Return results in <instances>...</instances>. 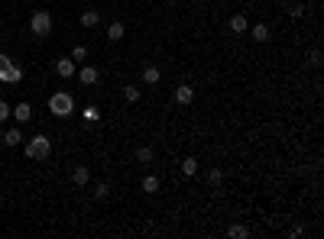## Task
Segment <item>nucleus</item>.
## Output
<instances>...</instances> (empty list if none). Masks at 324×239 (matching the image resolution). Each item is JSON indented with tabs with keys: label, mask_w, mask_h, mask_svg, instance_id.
<instances>
[{
	"label": "nucleus",
	"mask_w": 324,
	"mask_h": 239,
	"mask_svg": "<svg viewBox=\"0 0 324 239\" xmlns=\"http://www.w3.org/2000/svg\"><path fill=\"white\" fill-rule=\"evenodd\" d=\"M266 39H269V26L256 23V26H253V42H266Z\"/></svg>",
	"instance_id": "obj_14"
},
{
	"label": "nucleus",
	"mask_w": 324,
	"mask_h": 239,
	"mask_svg": "<svg viewBox=\"0 0 324 239\" xmlns=\"http://www.w3.org/2000/svg\"><path fill=\"white\" fill-rule=\"evenodd\" d=\"M10 117H13L16 123H30V120H33V107L23 100V104H16V107L10 110Z\"/></svg>",
	"instance_id": "obj_6"
},
{
	"label": "nucleus",
	"mask_w": 324,
	"mask_h": 239,
	"mask_svg": "<svg viewBox=\"0 0 324 239\" xmlns=\"http://www.w3.org/2000/svg\"><path fill=\"white\" fill-rule=\"evenodd\" d=\"M49 113H55V117H72L75 113V97L68 91H55L49 97Z\"/></svg>",
	"instance_id": "obj_1"
},
{
	"label": "nucleus",
	"mask_w": 324,
	"mask_h": 239,
	"mask_svg": "<svg viewBox=\"0 0 324 239\" xmlns=\"http://www.w3.org/2000/svg\"><path fill=\"white\" fill-rule=\"evenodd\" d=\"M250 29V20L243 13H237V16H230V32H237V36H243V32Z\"/></svg>",
	"instance_id": "obj_10"
},
{
	"label": "nucleus",
	"mask_w": 324,
	"mask_h": 239,
	"mask_svg": "<svg viewBox=\"0 0 324 239\" xmlns=\"http://www.w3.org/2000/svg\"><path fill=\"white\" fill-rule=\"evenodd\" d=\"M81 117H84L87 123H98V120H101V110H98V107H94V104H87V107L81 110Z\"/></svg>",
	"instance_id": "obj_17"
},
{
	"label": "nucleus",
	"mask_w": 324,
	"mask_h": 239,
	"mask_svg": "<svg viewBox=\"0 0 324 239\" xmlns=\"http://www.w3.org/2000/svg\"><path fill=\"white\" fill-rule=\"evenodd\" d=\"M308 65L311 68H321V49H311L308 52Z\"/></svg>",
	"instance_id": "obj_22"
},
{
	"label": "nucleus",
	"mask_w": 324,
	"mask_h": 239,
	"mask_svg": "<svg viewBox=\"0 0 324 239\" xmlns=\"http://www.w3.org/2000/svg\"><path fill=\"white\" fill-rule=\"evenodd\" d=\"M72 181L78 184V188H84V184L91 181V172H87V165H75V168H72Z\"/></svg>",
	"instance_id": "obj_8"
},
{
	"label": "nucleus",
	"mask_w": 324,
	"mask_h": 239,
	"mask_svg": "<svg viewBox=\"0 0 324 239\" xmlns=\"http://www.w3.org/2000/svg\"><path fill=\"white\" fill-rule=\"evenodd\" d=\"M84 58H87V49L84 46H75L72 49V61H84Z\"/></svg>",
	"instance_id": "obj_24"
},
{
	"label": "nucleus",
	"mask_w": 324,
	"mask_h": 239,
	"mask_svg": "<svg viewBox=\"0 0 324 239\" xmlns=\"http://www.w3.org/2000/svg\"><path fill=\"white\" fill-rule=\"evenodd\" d=\"M0 81H4V84H16V81H23V68H20V65H13V58H10V55H4V52H0Z\"/></svg>",
	"instance_id": "obj_2"
},
{
	"label": "nucleus",
	"mask_w": 324,
	"mask_h": 239,
	"mask_svg": "<svg viewBox=\"0 0 324 239\" xmlns=\"http://www.w3.org/2000/svg\"><path fill=\"white\" fill-rule=\"evenodd\" d=\"M107 194H110V184H107V181H101V184H98V191H94V197H98V200H104Z\"/></svg>",
	"instance_id": "obj_25"
},
{
	"label": "nucleus",
	"mask_w": 324,
	"mask_h": 239,
	"mask_svg": "<svg viewBox=\"0 0 324 239\" xmlns=\"http://www.w3.org/2000/svg\"><path fill=\"white\" fill-rule=\"evenodd\" d=\"M159 184H162V181L156 178V175H146V178H143V191H146V194H156V191H159Z\"/></svg>",
	"instance_id": "obj_16"
},
{
	"label": "nucleus",
	"mask_w": 324,
	"mask_h": 239,
	"mask_svg": "<svg viewBox=\"0 0 324 239\" xmlns=\"http://www.w3.org/2000/svg\"><path fill=\"white\" fill-rule=\"evenodd\" d=\"M107 39H110V42H120V39H124V23H120V20H113V23L107 26Z\"/></svg>",
	"instance_id": "obj_13"
},
{
	"label": "nucleus",
	"mask_w": 324,
	"mask_h": 239,
	"mask_svg": "<svg viewBox=\"0 0 324 239\" xmlns=\"http://www.w3.org/2000/svg\"><path fill=\"white\" fill-rule=\"evenodd\" d=\"M78 78H81V84H87V87H91V84H98L101 72H98L94 65H87V68H81V72H78Z\"/></svg>",
	"instance_id": "obj_9"
},
{
	"label": "nucleus",
	"mask_w": 324,
	"mask_h": 239,
	"mask_svg": "<svg viewBox=\"0 0 324 239\" xmlns=\"http://www.w3.org/2000/svg\"><path fill=\"white\" fill-rule=\"evenodd\" d=\"M20 143H23V132H20V126H16V129H7V132H4V146L16 149Z\"/></svg>",
	"instance_id": "obj_11"
},
{
	"label": "nucleus",
	"mask_w": 324,
	"mask_h": 239,
	"mask_svg": "<svg viewBox=\"0 0 324 239\" xmlns=\"http://www.w3.org/2000/svg\"><path fill=\"white\" fill-rule=\"evenodd\" d=\"M208 181H211V184H221V181H224V172H221V168H211V172H208Z\"/></svg>",
	"instance_id": "obj_23"
},
{
	"label": "nucleus",
	"mask_w": 324,
	"mask_h": 239,
	"mask_svg": "<svg viewBox=\"0 0 324 239\" xmlns=\"http://www.w3.org/2000/svg\"><path fill=\"white\" fill-rule=\"evenodd\" d=\"M124 100H127V104H136V100H139V87H136V84H127V87H124Z\"/></svg>",
	"instance_id": "obj_19"
},
{
	"label": "nucleus",
	"mask_w": 324,
	"mask_h": 239,
	"mask_svg": "<svg viewBox=\"0 0 324 239\" xmlns=\"http://www.w3.org/2000/svg\"><path fill=\"white\" fill-rule=\"evenodd\" d=\"M75 72H78V68H75V61H72V58H58V61H55V75H58V78H65V81H68V78H72Z\"/></svg>",
	"instance_id": "obj_7"
},
{
	"label": "nucleus",
	"mask_w": 324,
	"mask_h": 239,
	"mask_svg": "<svg viewBox=\"0 0 324 239\" xmlns=\"http://www.w3.org/2000/svg\"><path fill=\"white\" fill-rule=\"evenodd\" d=\"M288 13H292V16H302L305 7H302V4H292V7H288Z\"/></svg>",
	"instance_id": "obj_26"
},
{
	"label": "nucleus",
	"mask_w": 324,
	"mask_h": 239,
	"mask_svg": "<svg viewBox=\"0 0 324 239\" xmlns=\"http://www.w3.org/2000/svg\"><path fill=\"white\" fill-rule=\"evenodd\" d=\"M191 100H195V87H191V84H179V87H175V104L188 107Z\"/></svg>",
	"instance_id": "obj_5"
},
{
	"label": "nucleus",
	"mask_w": 324,
	"mask_h": 239,
	"mask_svg": "<svg viewBox=\"0 0 324 239\" xmlns=\"http://www.w3.org/2000/svg\"><path fill=\"white\" fill-rule=\"evenodd\" d=\"M98 20H101L98 10H84V13H81V26H87V29H91V26H98Z\"/></svg>",
	"instance_id": "obj_15"
},
{
	"label": "nucleus",
	"mask_w": 324,
	"mask_h": 239,
	"mask_svg": "<svg viewBox=\"0 0 324 239\" xmlns=\"http://www.w3.org/2000/svg\"><path fill=\"white\" fill-rule=\"evenodd\" d=\"M227 236H233V239H247V236H250V229L237 223V226H230V229H227Z\"/></svg>",
	"instance_id": "obj_20"
},
{
	"label": "nucleus",
	"mask_w": 324,
	"mask_h": 239,
	"mask_svg": "<svg viewBox=\"0 0 324 239\" xmlns=\"http://www.w3.org/2000/svg\"><path fill=\"white\" fill-rule=\"evenodd\" d=\"M49 152H52V139L49 136H33V139H26V155L30 158H49Z\"/></svg>",
	"instance_id": "obj_3"
},
{
	"label": "nucleus",
	"mask_w": 324,
	"mask_h": 239,
	"mask_svg": "<svg viewBox=\"0 0 324 239\" xmlns=\"http://www.w3.org/2000/svg\"><path fill=\"white\" fill-rule=\"evenodd\" d=\"M30 29H33V36H49V32H52V16H49V10H36V13H33Z\"/></svg>",
	"instance_id": "obj_4"
},
{
	"label": "nucleus",
	"mask_w": 324,
	"mask_h": 239,
	"mask_svg": "<svg viewBox=\"0 0 324 239\" xmlns=\"http://www.w3.org/2000/svg\"><path fill=\"white\" fill-rule=\"evenodd\" d=\"M182 172H185L188 178H191V175H198V158H195V155H188L185 162H182Z\"/></svg>",
	"instance_id": "obj_18"
},
{
	"label": "nucleus",
	"mask_w": 324,
	"mask_h": 239,
	"mask_svg": "<svg viewBox=\"0 0 324 239\" xmlns=\"http://www.w3.org/2000/svg\"><path fill=\"white\" fill-rule=\"evenodd\" d=\"M7 117H10V107H7V104H4V100H0V123H4Z\"/></svg>",
	"instance_id": "obj_27"
},
{
	"label": "nucleus",
	"mask_w": 324,
	"mask_h": 239,
	"mask_svg": "<svg viewBox=\"0 0 324 239\" xmlns=\"http://www.w3.org/2000/svg\"><path fill=\"white\" fill-rule=\"evenodd\" d=\"M143 81H146V84H159V81H162V72H159L156 65H146V68H143Z\"/></svg>",
	"instance_id": "obj_12"
},
{
	"label": "nucleus",
	"mask_w": 324,
	"mask_h": 239,
	"mask_svg": "<svg viewBox=\"0 0 324 239\" xmlns=\"http://www.w3.org/2000/svg\"><path fill=\"white\" fill-rule=\"evenodd\" d=\"M136 162H153V149L150 146H139L136 149Z\"/></svg>",
	"instance_id": "obj_21"
}]
</instances>
